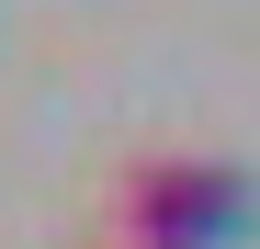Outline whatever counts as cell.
Listing matches in <instances>:
<instances>
[{
  "label": "cell",
  "mask_w": 260,
  "mask_h": 249,
  "mask_svg": "<svg viewBox=\"0 0 260 249\" xmlns=\"http://www.w3.org/2000/svg\"><path fill=\"white\" fill-rule=\"evenodd\" d=\"M249 227H260V181L226 170V159L158 147V159H124L113 170V238L124 249H226Z\"/></svg>",
  "instance_id": "obj_1"
}]
</instances>
